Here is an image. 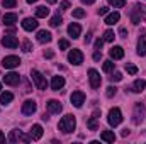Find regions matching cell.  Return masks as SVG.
<instances>
[{
	"instance_id": "obj_1",
	"label": "cell",
	"mask_w": 146,
	"mask_h": 144,
	"mask_svg": "<svg viewBox=\"0 0 146 144\" xmlns=\"http://www.w3.org/2000/svg\"><path fill=\"white\" fill-rule=\"evenodd\" d=\"M129 17H131V20H133V24H139V22H143L146 20V5H141V3H136L133 9H131V12H129Z\"/></svg>"
},
{
	"instance_id": "obj_2",
	"label": "cell",
	"mask_w": 146,
	"mask_h": 144,
	"mask_svg": "<svg viewBox=\"0 0 146 144\" xmlns=\"http://www.w3.org/2000/svg\"><path fill=\"white\" fill-rule=\"evenodd\" d=\"M58 127H60V131H63L65 134H70V132L75 131V127H76V120H75V117H73L72 114H66V115L60 120Z\"/></svg>"
},
{
	"instance_id": "obj_3",
	"label": "cell",
	"mask_w": 146,
	"mask_h": 144,
	"mask_svg": "<svg viewBox=\"0 0 146 144\" xmlns=\"http://www.w3.org/2000/svg\"><path fill=\"white\" fill-rule=\"evenodd\" d=\"M107 120H109V124L112 127H117L121 122H122V114H121V110L117 107L110 108L109 110V117H107Z\"/></svg>"
},
{
	"instance_id": "obj_4",
	"label": "cell",
	"mask_w": 146,
	"mask_h": 144,
	"mask_svg": "<svg viewBox=\"0 0 146 144\" xmlns=\"http://www.w3.org/2000/svg\"><path fill=\"white\" fill-rule=\"evenodd\" d=\"M145 115H146V107L143 104H136L134 105V112H133V122L134 124H139L145 120Z\"/></svg>"
},
{
	"instance_id": "obj_5",
	"label": "cell",
	"mask_w": 146,
	"mask_h": 144,
	"mask_svg": "<svg viewBox=\"0 0 146 144\" xmlns=\"http://www.w3.org/2000/svg\"><path fill=\"white\" fill-rule=\"evenodd\" d=\"M88 81H90V87H92L94 90H97V88L100 87V83H102L100 73L97 71V70H94V68H90V70H88Z\"/></svg>"
},
{
	"instance_id": "obj_6",
	"label": "cell",
	"mask_w": 146,
	"mask_h": 144,
	"mask_svg": "<svg viewBox=\"0 0 146 144\" xmlns=\"http://www.w3.org/2000/svg\"><path fill=\"white\" fill-rule=\"evenodd\" d=\"M9 141H10V143H17V141L29 143V141H33V139H31V136H24V134H22V131L14 129V131H10V134H9Z\"/></svg>"
},
{
	"instance_id": "obj_7",
	"label": "cell",
	"mask_w": 146,
	"mask_h": 144,
	"mask_svg": "<svg viewBox=\"0 0 146 144\" xmlns=\"http://www.w3.org/2000/svg\"><path fill=\"white\" fill-rule=\"evenodd\" d=\"M19 65H21V59H19V56H5V58L2 59V66H3L5 70L17 68Z\"/></svg>"
},
{
	"instance_id": "obj_8",
	"label": "cell",
	"mask_w": 146,
	"mask_h": 144,
	"mask_svg": "<svg viewBox=\"0 0 146 144\" xmlns=\"http://www.w3.org/2000/svg\"><path fill=\"white\" fill-rule=\"evenodd\" d=\"M31 76H33V81H34V85H36L39 90H46V87H48V83H46V78H44V76H42L39 71H37V70H33Z\"/></svg>"
},
{
	"instance_id": "obj_9",
	"label": "cell",
	"mask_w": 146,
	"mask_h": 144,
	"mask_svg": "<svg viewBox=\"0 0 146 144\" xmlns=\"http://www.w3.org/2000/svg\"><path fill=\"white\" fill-rule=\"evenodd\" d=\"M68 61L72 63V65H82L83 63V53L80 51V49H72L70 53H68Z\"/></svg>"
},
{
	"instance_id": "obj_10",
	"label": "cell",
	"mask_w": 146,
	"mask_h": 144,
	"mask_svg": "<svg viewBox=\"0 0 146 144\" xmlns=\"http://www.w3.org/2000/svg\"><path fill=\"white\" fill-rule=\"evenodd\" d=\"M70 100H72V105H75L76 108H80L82 105H83V102H85V93L80 92V90H76V92H73L72 93Z\"/></svg>"
},
{
	"instance_id": "obj_11",
	"label": "cell",
	"mask_w": 146,
	"mask_h": 144,
	"mask_svg": "<svg viewBox=\"0 0 146 144\" xmlns=\"http://www.w3.org/2000/svg\"><path fill=\"white\" fill-rule=\"evenodd\" d=\"M2 44L7 48V49H15L19 46V39L15 36H10V34H5V37L2 39Z\"/></svg>"
},
{
	"instance_id": "obj_12",
	"label": "cell",
	"mask_w": 146,
	"mask_h": 144,
	"mask_svg": "<svg viewBox=\"0 0 146 144\" xmlns=\"http://www.w3.org/2000/svg\"><path fill=\"white\" fill-rule=\"evenodd\" d=\"M36 108H37V105H36L34 100H26V102L22 104V114H24V115H33V114L36 112Z\"/></svg>"
},
{
	"instance_id": "obj_13",
	"label": "cell",
	"mask_w": 146,
	"mask_h": 144,
	"mask_svg": "<svg viewBox=\"0 0 146 144\" xmlns=\"http://www.w3.org/2000/svg\"><path fill=\"white\" fill-rule=\"evenodd\" d=\"M37 24H39V22H37L36 19H33V17H26V19L22 20V29H24V31H29V32H31V31H36Z\"/></svg>"
},
{
	"instance_id": "obj_14",
	"label": "cell",
	"mask_w": 146,
	"mask_h": 144,
	"mask_svg": "<svg viewBox=\"0 0 146 144\" xmlns=\"http://www.w3.org/2000/svg\"><path fill=\"white\" fill-rule=\"evenodd\" d=\"M3 81H5V85H10V87H14V85H19V81H21V76H19L17 73L10 71V73H7V75L3 76Z\"/></svg>"
},
{
	"instance_id": "obj_15",
	"label": "cell",
	"mask_w": 146,
	"mask_h": 144,
	"mask_svg": "<svg viewBox=\"0 0 146 144\" xmlns=\"http://www.w3.org/2000/svg\"><path fill=\"white\" fill-rule=\"evenodd\" d=\"M63 87H65V78H63V76H53V80H51V88H53L54 92H60Z\"/></svg>"
},
{
	"instance_id": "obj_16",
	"label": "cell",
	"mask_w": 146,
	"mask_h": 144,
	"mask_svg": "<svg viewBox=\"0 0 146 144\" xmlns=\"http://www.w3.org/2000/svg\"><path fill=\"white\" fill-rule=\"evenodd\" d=\"M68 34H70V37H73V39L80 37V34H82V27H80V24L72 22V24L68 26Z\"/></svg>"
},
{
	"instance_id": "obj_17",
	"label": "cell",
	"mask_w": 146,
	"mask_h": 144,
	"mask_svg": "<svg viewBox=\"0 0 146 144\" xmlns=\"http://www.w3.org/2000/svg\"><path fill=\"white\" fill-rule=\"evenodd\" d=\"M46 107H48V110H49V114H60V112L63 110L61 104H60L58 100H49V102L46 104Z\"/></svg>"
},
{
	"instance_id": "obj_18",
	"label": "cell",
	"mask_w": 146,
	"mask_h": 144,
	"mask_svg": "<svg viewBox=\"0 0 146 144\" xmlns=\"http://www.w3.org/2000/svg\"><path fill=\"white\" fill-rule=\"evenodd\" d=\"M109 56L112 59H122V58H124V49H122L121 46H114L109 51Z\"/></svg>"
},
{
	"instance_id": "obj_19",
	"label": "cell",
	"mask_w": 146,
	"mask_h": 144,
	"mask_svg": "<svg viewBox=\"0 0 146 144\" xmlns=\"http://www.w3.org/2000/svg\"><path fill=\"white\" fill-rule=\"evenodd\" d=\"M29 136H31L33 141H39V139L42 137V127H41L39 124H34L33 129H31V134H29Z\"/></svg>"
},
{
	"instance_id": "obj_20",
	"label": "cell",
	"mask_w": 146,
	"mask_h": 144,
	"mask_svg": "<svg viewBox=\"0 0 146 144\" xmlns=\"http://www.w3.org/2000/svg\"><path fill=\"white\" fill-rule=\"evenodd\" d=\"M36 37H37V41L42 42V44H44V42H51V39H53L51 32H49V31H44V29H42V31H37Z\"/></svg>"
},
{
	"instance_id": "obj_21",
	"label": "cell",
	"mask_w": 146,
	"mask_h": 144,
	"mask_svg": "<svg viewBox=\"0 0 146 144\" xmlns=\"http://www.w3.org/2000/svg\"><path fill=\"white\" fill-rule=\"evenodd\" d=\"M119 19H121V14H119V12H112V14H109V15L106 17L104 22H106L107 26H114V24L119 22Z\"/></svg>"
},
{
	"instance_id": "obj_22",
	"label": "cell",
	"mask_w": 146,
	"mask_h": 144,
	"mask_svg": "<svg viewBox=\"0 0 146 144\" xmlns=\"http://www.w3.org/2000/svg\"><path fill=\"white\" fill-rule=\"evenodd\" d=\"M15 22H17V14L10 12V14H5L3 15V24L5 26H14Z\"/></svg>"
},
{
	"instance_id": "obj_23",
	"label": "cell",
	"mask_w": 146,
	"mask_h": 144,
	"mask_svg": "<svg viewBox=\"0 0 146 144\" xmlns=\"http://www.w3.org/2000/svg\"><path fill=\"white\" fill-rule=\"evenodd\" d=\"M146 87V81L143 78H138L136 81H134V85H133V92H136V93H141L143 90H145Z\"/></svg>"
},
{
	"instance_id": "obj_24",
	"label": "cell",
	"mask_w": 146,
	"mask_h": 144,
	"mask_svg": "<svg viewBox=\"0 0 146 144\" xmlns=\"http://www.w3.org/2000/svg\"><path fill=\"white\" fill-rule=\"evenodd\" d=\"M100 139L106 141V143H114V141H115V134H114L112 131H102Z\"/></svg>"
},
{
	"instance_id": "obj_25",
	"label": "cell",
	"mask_w": 146,
	"mask_h": 144,
	"mask_svg": "<svg viewBox=\"0 0 146 144\" xmlns=\"http://www.w3.org/2000/svg\"><path fill=\"white\" fill-rule=\"evenodd\" d=\"M48 15H49V9H46V5H41V7L36 9V17L44 19V17H48Z\"/></svg>"
},
{
	"instance_id": "obj_26",
	"label": "cell",
	"mask_w": 146,
	"mask_h": 144,
	"mask_svg": "<svg viewBox=\"0 0 146 144\" xmlns=\"http://www.w3.org/2000/svg\"><path fill=\"white\" fill-rule=\"evenodd\" d=\"M14 100V95L10 93V92H3V93H0V104H10Z\"/></svg>"
},
{
	"instance_id": "obj_27",
	"label": "cell",
	"mask_w": 146,
	"mask_h": 144,
	"mask_svg": "<svg viewBox=\"0 0 146 144\" xmlns=\"http://www.w3.org/2000/svg\"><path fill=\"white\" fill-rule=\"evenodd\" d=\"M87 127L90 129V131H97L99 129V117H90L88 119V122H87Z\"/></svg>"
},
{
	"instance_id": "obj_28",
	"label": "cell",
	"mask_w": 146,
	"mask_h": 144,
	"mask_svg": "<svg viewBox=\"0 0 146 144\" xmlns=\"http://www.w3.org/2000/svg\"><path fill=\"white\" fill-rule=\"evenodd\" d=\"M138 54L139 56H146V41L145 39H139V42H138Z\"/></svg>"
},
{
	"instance_id": "obj_29",
	"label": "cell",
	"mask_w": 146,
	"mask_h": 144,
	"mask_svg": "<svg viewBox=\"0 0 146 144\" xmlns=\"http://www.w3.org/2000/svg\"><path fill=\"white\" fill-rule=\"evenodd\" d=\"M114 37H115V34H114V31H110V29H107L106 32H104V42H112L114 41Z\"/></svg>"
},
{
	"instance_id": "obj_30",
	"label": "cell",
	"mask_w": 146,
	"mask_h": 144,
	"mask_svg": "<svg viewBox=\"0 0 146 144\" xmlns=\"http://www.w3.org/2000/svg\"><path fill=\"white\" fill-rule=\"evenodd\" d=\"M61 22H63L61 15H54V17L49 20V26H51V27H58V26H61Z\"/></svg>"
},
{
	"instance_id": "obj_31",
	"label": "cell",
	"mask_w": 146,
	"mask_h": 144,
	"mask_svg": "<svg viewBox=\"0 0 146 144\" xmlns=\"http://www.w3.org/2000/svg\"><path fill=\"white\" fill-rule=\"evenodd\" d=\"M102 70L106 73H110L112 70H114V63L110 61V59H107V61H104V65H102Z\"/></svg>"
},
{
	"instance_id": "obj_32",
	"label": "cell",
	"mask_w": 146,
	"mask_h": 144,
	"mask_svg": "<svg viewBox=\"0 0 146 144\" xmlns=\"http://www.w3.org/2000/svg\"><path fill=\"white\" fill-rule=\"evenodd\" d=\"M22 51H24V53L33 51V44H31V41H29V39H24V41H22Z\"/></svg>"
},
{
	"instance_id": "obj_33",
	"label": "cell",
	"mask_w": 146,
	"mask_h": 144,
	"mask_svg": "<svg viewBox=\"0 0 146 144\" xmlns=\"http://www.w3.org/2000/svg\"><path fill=\"white\" fill-rule=\"evenodd\" d=\"M17 5V0H2V7L5 9H14Z\"/></svg>"
},
{
	"instance_id": "obj_34",
	"label": "cell",
	"mask_w": 146,
	"mask_h": 144,
	"mask_svg": "<svg viewBox=\"0 0 146 144\" xmlns=\"http://www.w3.org/2000/svg\"><path fill=\"white\" fill-rule=\"evenodd\" d=\"M109 3L114 7V9H121L126 5V0H109Z\"/></svg>"
},
{
	"instance_id": "obj_35",
	"label": "cell",
	"mask_w": 146,
	"mask_h": 144,
	"mask_svg": "<svg viewBox=\"0 0 146 144\" xmlns=\"http://www.w3.org/2000/svg\"><path fill=\"white\" fill-rule=\"evenodd\" d=\"M73 17H75V19L85 17V10H83V9H75V10H73Z\"/></svg>"
},
{
	"instance_id": "obj_36",
	"label": "cell",
	"mask_w": 146,
	"mask_h": 144,
	"mask_svg": "<svg viewBox=\"0 0 146 144\" xmlns=\"http://www.w3.org/2000/svg\"><path fill=\"white\" fill-rule=\"evenodd\" d=\"M58 48H60V49H68V48H70V42H68L66 39H60Z\"/></svg>"
},
{
	"instance_id": "obj_37",
	"label": "cell",
	"mask_w": 146,
	"mask_h": 144,
	"mask_svg": "<svg viewBox=\"0 0 146 144\" xmlns=\"http://www.w3.org/2000/svg\"><path fill=\"white\" fill-rule=\"evenodd\" d=\"M126 71L129 73V75H136L138 73V68L134 65H126Z\"/></svg>"
},
{
	"instance_id": "obj_38",
	"label": "cell",
	"mask_w": 146,
	"mask_h": 144,
	"mask_svg": "<svg viewBox=\"0 0 146 144\" xmlns=\"http://www.w3.org/2000/svg\"><path fill=\"white\" fill-rule=\"evenodd\" d=\"M121 80H122V73H119V71H115L110 76V81H121Z\"/></svg>"
},
{
	"instance_id": "obj_39",
	"label": "cell",
	"mask_w": 146,
	"mask_h": 144,
	"mask_svg": "<svg viewBox=\"0 0 146 144\" xmlns=\"http://www.w3.org/2000/svg\"><path fill=\"white\" fill-rule=\"evenodd\" d=\"M102 46H104V39H100V37H99V39H95V49H97V51H100V49H102Z\"/></svg>"
},
{
	"instance_id": "obj_40",
	"label": "cell",
	"mask_w": 146,
	"mask_h": 144,
	"mask_svg": "<svg viewBox=\"0 0 146 144\" xmlns=\"http://www.w3.org/2000/svg\"><path fill=\"white\" fill-rule=\"evenodd\" d=\"M115 93H117V88H115V87H109V88H107V97H114V95H115Z\"/></svg>"
},
{
	"instance_id": "obj_41",
	"label": "cell",
	"mask_w": 146,
	"mask_h": 144,
	"mask_svg": "<svg viewBox=\"0 0 146 144\" xmlns=\"http://www.w3.org/2000/svg\"><path fill=\"white\" fill-rule=\"evenodd\" d=\"M60 7H61V10H68V9H70V2H68V0H65V2H61V3H60Z\"/></svg>"
},
{
	"instance_id": "obj_42",
	"label": "cell",
	"mask_w": 146,
	"mask_h": 144,
	"mask_svg": "<svg viewBox=\"0 0 146 144\" xmlns=\"http://www.w3.org/2000/svg\"><path fill=\"white\" fill-rule=\"evenodd\" d=\"M107 10H109L107 7H100V9L97 10V14H99V15H106V14H107Z\"/></svg>"
},
{
	"instance_id": "obj_43",
	"label": "cell",
	"mask_w": 146,
	"mask_h": 144,
	"mask_svg": "<svg viewBox=\"0 0 146 144\" xmlns=\"http://www.w3.org/2000/svg\"><path fill=\"white\" fill-rule=\"evenodd\" d=\"M100 58H102V53H100V51H95V53H94V59H95V61H99Z\"/></svg>"
},
{
	"instance_id": "obj_44",
	"label": "cell",
	"mask_w": 146,
	"mask_h": 144,
	"mask_svg": "<svg viewBox=\"0 0 146 144\" xmlns=\"http://www.w3.org/2000/svg\"><path fill=\"white\" fill-rule=\"evenodd\" d=\"M53 56H54V53H53V51H46V53H44V58H48V59H51Z\"/></svg>"
},
{
	"instance_id": "obj_45",
	"label": "cell",
	"mask_w": 146,
	"mask_h": 144,
	"mask_svg": "<svg viewBox=\"0 0 146 144\" xmlns=\"http://www.w3.org/2000/svg\"><path fill=\"white\" fill-rule=\"evenodd\" d=\"M92 41V32H87V36H85V44H88Z\"/></svg>"
},
{
	"instance_id": "obj_46",
	"label": "cell",
	"mask_w": 146,
	"mask_h": 144,
	"mask_svg": "<svg viewBox=\"0 0 146 144\" xmlns=\"http://www.w3.org/2000/svg\"><path fill=\"white\" fill-rule=\"evenodd\" d=\"M119 34H121V37H127V31H126V29L122 27V29L119 31Z\"/></svg>"
},
{
	"instance_id": "obj_47",
	"label": "cell",
	"mask_w": 146,
	"mask_h": 144,
	"mask_svg": "<svg viewBox=\"0 0 146 144\" xmlns=\"http://www.w3.org/2000/svg\"><path fill=\"white\" fill-rule=\"evenodd\" d=\"M82 2H83V3H87V5H92L95 0H82Z\"/></svg>"
},
{
	"instance_id": "obj_48",
	"label": "cell",
	"mask_w": 146,
	"mask_h": 144,
	"mask_svg": "<svg viewBox=\"0 0 146 144\" xmlns=\"http://www.w3.org/2000/svg\"><path fill=\"white\" fill-rule=\"evenodd\" d=\"M2 143H5V136H3V134L0 132V144H2Z\"/></svg>"
},
{
	"instance_id": "obj_49",
	"label": "cell",
	"mask_w": 146,
	"mask_h": 144,
	"mask_svg": "<svg viewBox=\"0 0 146 144\" xmlns=\"http://www.w3.org/2000/svg\"><path fill=\"white\" fill-rule=\"evenodd\" d=\"M127 134H129V131H127V129H124V131H122V137H126Z\"/></svg>"
},
{
	"instance_id": "obj_50",
	"label": "cell",
	"mask_w": 146,
	"mask_h": 144,
	"mask_svg": "<svg viewBox=\"0 0 146 144\" xmlns=\"http://www.w3.org/2000/svg\"><path fill=\"white\" fill-rule=\"evenodd\" d=\"M46 2H48V3H51V5H53V3H56V2H58V0H46Z\"/></svg>"
},
{
	"instance_id": "obj_51",
	"label": "cell",
	"mask_w": 146,
	"mask_h": 144,
	"mask_svg": "<svg viewBox=\"0 0 146 144\" xmlns=\"http://www.w3.org/2000/svg\"><path fill=\"white\" fill-rule=\"evenodd\" d=\"M37 0H27V3H36Z\"/></svg>"
},
{
	"instance_id": "obj_52",
	"label": "cell",
	"mask_w": 146,
	"mask_h": 144,
	"mask_svg": "<svg viewBox=\"0 0 146 144\" xmlns=\"http://www.w3.org/2000/svg\"><path fill=\"white\" fill-rule=\"evenodd\" d=\"M0 90H2V83H0Z\"/></svg>"
}]
</instances>
